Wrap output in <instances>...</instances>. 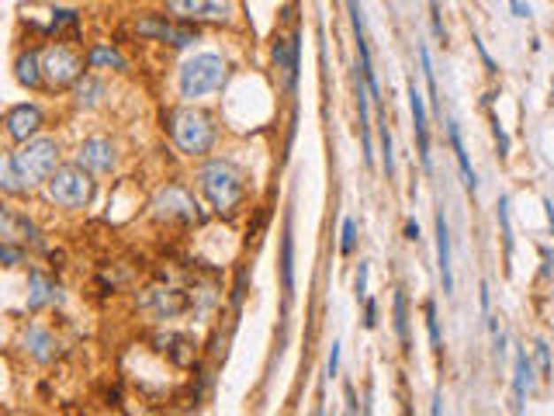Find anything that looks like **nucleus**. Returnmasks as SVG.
Returning a JSON list of instances; mask_svg holds the SVG:
<instances>
[{
    "label": "nucleus",
    "mask_w": 554,
    "mask_h": 416,
    "mask_svg": "<svg viewBox=\"0 0 554 416\" xmlns=\"http://www.w3.org/2000/svg\"><path fill=\"white\" fill-rule=\"evenodd\" d=\"M25 347H28V354L35 358V361H52L56 358V336L49 330H42V327H32V330L25 333Z\"/></svg>",
    "instance_id": "obj_19"
},
{
    "label": "nucleus",
    "mask_w": 554,
    "mask_h": 416,
    "mask_svg": "<svg viewBox=\"0 0 554 416\" xmlns=\"http://www.w3.org/2000/svg\"><path fill=\"white\" fill-rule=\"evenodd\" d=\"M378 143H381V170L392 181L396 177V143H392V132H389V119L385 115L378 119Z\"/></svg>",
    "instance_id": "obj_20"
},
{
    "label": "nucleus",
    "mask_w": 554,
    "mask_h": 416,
    "mask_svg": "<svg viewBox=\"0 0 554 416\" xmlns=\"http://www.w3.org/2000/svg\"><path fill=\"white\" fill-rule=\"evenodd\" d=\"M510 11H513V18H519V21L530 18V4L527 0H510Z\"/></svg>",
    "instance_id": "obj_39"
},
{
    "label": "nucleus",
    "mask_w": 554,
    "mask_h": 416,
    "mask_svg": "<svg viewBox=\"0 0 554 416\" xmlns=\"http://www.w3.org/2000/svg\"><path fill=\"white\" fill-rule=\"evenodd\" d=\"M447 135H450V150H454V160H458V170H461V181H465V188L475 195L478 173H475V166H472V160H468L465 143H461V128H458V122H447Z\"/></svg>",
    "instance_id": "obj_18"
},
{
    "label": "nucleus",
    "mask_w": 554,
    "mask_h": 416,
    "mask_svg": "<svg viewBox=\"0 0 554 416\" xmlns=\"http://www.w3.org/2000/svg\"><path fill=\"white\" fill-rule=\"evenodd\" d=\"M354 295H357V302H360V298H367V260H360V267H357Z\"/></svg>",
    "instance_id": "obj_34"
},
{
    "label": "nucleus",
    "mask_w": 554,
    "mask_h": 416,
    "mask_svg": "<svg viewBox=\"0 0 554 416\" xmlns=\"http://www.w3.org/2000/svg\"><path fill=\"white\" fill-rule=\"evenodd\" d=\"M42 81L52 87H70L80 81V59L66 45H52L42 52Z\"/></svg>",
    "instance_id": "obj_8"
},
{
    "label": "nucleus",
    "mask_w": 554,
    "mask_h": 416,
    "mask_svg": "<svg viewBox=\"0 0 554 416\" xmlns=\"http://www.w3.org/2000/svg\"><path fill=\"white\" fill-rule=\"evenodd\" d=\"M45 195L49 202L59 208H83L94 198V181H90V170L83 166H56L52 177L45 181Z\"/></svg>",
    "instance_id": "obj_5"
},
{
    "label": "nucleus",
    "mask_w": 554,
    "mask_h": 416,
    "mask_svg": "<svg viewBox=\"0 0 554 416\" xmlns=\"http://www.w3.org/2000/svg\"><path fill=\"white\" fill-rule=\"evenodd\" d=\"M472 42H475L478 56H481V63H485V70H489V73H499V66H496V59H492V56H489V49H485V45H481V39H472Z\"/></svg>",
    "instance_id": "obj_38"
},
{
    "label": "nucleus",
    "mask_w": 554,
    "mask_h": 416,
    "mask_svg": "<svg viewBox=\"0 0 554 416\" xmlns=\"http://www.w3.org/2000/svg\"><path fill=\"white\" fill-rule=\"evenodd\" d=\"M170 135H173V143H177L181 153L201 157L215 143V122L204 112H198V108H181L170 119Z\"/></svg>",
    "instance_id": "obj_4"
},
{
    "label": "nucleus",
    "mask_w": 554,
    "mask_h": 416,
    "mask_svg": "<svg viewBox=\"0 0 554 416\" xmlns=\"http://www.w3.org/2000/svg\"><path fill=\"white\" fill-rule=\"evenodd\" d=\"M409 112H412V125H416V143H419L423 173H434V160H430V125H427V97L419 94L416 81H409Z\"/></svg>",
    "instance_id": "obj_10"
},
{
    "label": "nucleus",
    "mask_w": 554,
    "mask_h": 416,
    "mask_svg": "<svg viewBox=\"0 0 554 416\" xmlns=\"http://www.w3.org/2000/svg\"><path fill=\"white\" fill-rule=\"evenodd\" d=\"M357 250V222L354 219H343V233H340V253L350 257Z\"/></svg>",
    "instance_id": "obj_31"
},
{
    "label": "nucleus",
    "mask_w": 554,
    "mask_h": 416,
    "mask_svg": "<svg viewBox=\"0 0 554 416\" xmlns=\"http://www.w3.org/2000/svg\"><path fill=\"white\" fill-rule=\"evenodd\" d=\"M492 135H496L499 157L506 160V157H510V135H506V128H503V122H499V115H496V112H492Z\"/></svg>",
    "instance_id": "obj_32"
},
{
    "label": "nucleus",
    "mask_w": 554,
    "mask_h": 416,
    "mask_svg": "<svg viewBox=\"0 0 554 416\" xmlns=\"http://www.w3.org/2000/svg\"><path fill=\"white\" fill-rule=\"evenodd\" d=\"M101 97H104V83L101 81H94V77L77 81V104L80 108H94V104H101Z\"/></svg>",
    "instance_id": "obj_26"
},
{
    "label": "nucleus",
    "mask_w": 554,
    "mask_h": 416,
    "mask_svg": "<svg viewBox=\"0 0 554 416\" xmlns=\"http://www.w3.org/2000/svg\"><path fill=\"white\" fill-rule=\"evenodd\" d=\"M201 195L208 198V205L215 212H233L246 198V181L229 160H212L201 166L198 173Z\"/></svg>",
    "instance_id": "obj_1"
},
{
    "label": "nucleus",
    "mask_w": 554,
    "mask_h": 416,
    "mask_svg": "<svg viewBox=\"0 0 554 416\" xmlns=\"http://www.w3.org/2000/svg\"><path fill=\"white\" fill-rule=\"evenodd\" d=\"M21 260V250H18V243L11 247V243H4L0 240V264H18Z\"/></svg>",
    "instance_id": "obj_37"
},
{
    "label": "nucleus",
    "mask_w": 554,
    "mask_h": 416,
    "mask_svg": "<svg viewBox=\"0 0 554 416\" xmlns=\"http://www.w3.org/2000/svg\"><path fill=\"white\" fill-rule=\"evenodd\" d=\"M0 240L4 243H35L39 240V229H35V222H28L25 215H18L14 208L0 205Z\"/></svg>",
    "instance_id": "obj_12"
},
{
    "label": "nucleus",
    "mask_w": 554,
    "mask_h": 416,
    "mask_svg": "<svg viewBox=\"0 0 554 416\" xmlns=\"http://www.w3.org/2000/svg\"><path fill=\"white\" fill-rule=\"evenodd\" d=\"M11 160H14L18 177L25 181V188H35V184H45L52 170L59 166V143L49 135H32L21 143V150Z\"/></svg>",
    "instance_id": "obj_3"
},
{
    "label": "nucleus",
    "mask_w": 554,
    "mask_h": 416,
    "mask_svg": "<svg viewBox=\"0 0 554 416\" xmlns=\"http://www.w3.org/2000/svg\"><path fill=\"white\" fill-rule=\"evenodd\" d=\"M0 191H7V195H25V191H28L25 181H21L18 170H14V160L4 157V153H0Z\"/></svg>",
    "instance_id": "obj_25"
},
{
    "label": "nucleus",
    "mask_w": 554,
    "mask_h": 416,
    "mask_svg": "<svg viewBox=\"0 0 554 416\" xmlns=\"http://www.w3.org/2000/svg\"><path fill=\"white\" fill-rule=\"evenodd\" d=\"M544 212H548V226H551V233H554V202L551 198H544Z\"/></svg>",
    "instance_id": "obj_41"
},
{
    "label": "nucleus",
    "mask_w": 554,
    "mask_h": 416,
    "mask_svg": "<svg viewBox=\"0 0 554 416\" xmlns=\"http://www.w3.org/2000/svg\"><path fill=\"white\" fill-rule=\"evenodd\" d=\"M229 77V66L222 56L215 52H198L191 56L184 66H181V97L184 101H198V97H208L215 90H222V83Z\"/></svg>",
    "instance_id": "obj_2"
},
{
    "label": "nucleus",
    "mask_w": 554,
    "mask_h": 416,
    "mask_svg": "<svg viewBox=\"0 0 554 416\" xmlns=\"http://www.w3.org/2000/svg\"><path fill=\"white\" fill-rule=\"evenodd\" d=\"M374 327H378V302L364 298V330H374Z\"/></svg>",
    "instance_id": "obj_35"
},
{
    "label": "nucleus",
    "mask_w": 554,
    "mask_h": 416,
    "mask_svg": "<svg viewBox=\"0 0 554 416\" xmlns=\"http://www.w3.org/2000/svg\"><path fill=\"white\" fill-rule=\"evenodd\" d=\"M326 374L329 378L340 374V340H333V351H329V361H326Z\"/></svg>",
    "instance_id": "obj_36"
},
{
    "label": "nucleus",
    "mask_w": 554,
    "mask_h": 416,
    "mask_svg": "<svg viewBox=\"0 0 554 416\" xmlns=\"http://www.w3.org/2000/svg\"><path fill=\"white\" fill-rule=\"evenodd\" d=\"M77 164L83 166V170H90V173H112L115 164H119L112 139H104V135H90V139L80 146Z\"/></svg>",
    "instance_id": "obj_11"
},
{
    "label": "nucleus",
    "mask_w": 554,
    "mask_h": 416,
    "mask_svg": "<svg viewBox=\"0 0 554 416\" xmlns=\"http://www.w3.org/2000/svg\"><path fill=\"white\" fill-rule=\"evenodd\" d=\"M18 81L25 87H39L42 83V56L39 52H25L18 56Z\"/></svg>",
    "instance_id": "obj_22"
},
{
    "label": "nucleus",
    "mask_w": 554,
    "mask_h": 416,
    "mask_svg": "<svg viewBox=\"0 0 554 416\" xmlns=\"http://www.w3.org/2000/svg\"><path fill=\"white\" fill-rule=\"evenodd\" d=\"M4 125H7V132H11V135H14L18 143H25V139L39 135L42 112L35 108V104H18V108H11V112H7Z\"/></svg>",
    "instance_id": "obj_15"
},
{
    "label": "nucleus",
    "mask_w": 554,
    "mask_h": 416,
    "mask_svg": "<svg viewBox=\"0 0 554 416\" xmlns=\"http://www.w3.org/2000/svg\"><path fill=\"white\" fill-rule=\"evenodd\" d=\"M419 63H423V77H427V87H430V101H434V108H440V90H436V73H434V59H430V49L427 45H419Z\"/></svg>",
    "instance_id": "obj_29"
},
{
    "label": "nucleus",
    "mask_w": 554,
    "mask_h": 416,
    "mask_svg": "<svg viewBox=\"0 0 554 416\" xmlns=\"http://www.w3.org/2000/svg\"><path fill=\"white\" fill-rule=\"evenodd\" d=\"M90 66H112V70H125L128 63H125V56H121L119 49H112V45H94V49H90Z\"/></svg>",
    "instance_id": "obj_27"
},
{
    "label": "nucleus",
    "mask_w": 554,
    "mask_h": 416,
    "mask_svg": "<svg viewBox=\"0 0 554 416\" xmlns=\"http://www.w3.org/2000/svg\"><path fill=\"white\" fill-rule=\"evenodd\" d=\"M281 291H284V309L295 298V236H291V215L284 219L281 233Z\"/></svg>",
    "instance_id": "obj_16"
},
{
    "label": "nucleus",
    "mask_w": 554,
    "mask_h": 416,
    "mask_svg": "<svg viewBox=\"0 0 554 416\" xmlns=\"http://www.w3.org/2000/svg\"><path fill=\"white\" fill-rule=\"evenodd\" d=\"M139 35L153 42H166V45H177V49H188L191 42H198V28L188 21V25H177V21H166V18H142L135 25Z\"/></svg>",
    "instance_id": "obj_9"
},
{
    "label": "nucleus",
    "mask_w": 554,
    "mask_h": 416,
    "mask_svg": "<svg viewBox=\"0 0 554 416\" xmlns=\"http://www.w3.org/2000/svg\"><path fill=\"white\" fill-rule=\"evenodd\" d=\"M396 333H398V343H402V351L409 354V298H405V291L396 289Z\"/></svg>",
    "instance_id": "obj_24"
},
{
    "label": "nucleus",
    "mask_w": 554,
    "mask_h": 416,
    "mask_svg": "<svg viewBox=\"0 0 554 416\" xmlns=\"http://www.w3.org/2000/svg\"><path fill=\"white\" fill-rule=\"evenodd\" d=\"M423 316H427V333H430V351L440 358V354H443V340H440V320H436L434 302H427V305H423Z\"/></svg>",
    "instance_id": "obj_28"
},
{
    "label": "nucleus",
    "mask_w": 554,
    "mask_h": 416,
    "mask_svg": "<svg viewBox=\"0 0 554 416\" xmlns=\"http://www.w3.org/2000/svg\"><path fill=\"white\" fill-rule=\"evenodd\" d=\"M499 233H503V250H506V271L513 260V222H510V195H499Z\"/></svg>",
    "instance_id": "obj_23"
},
{
    "label": "nucleus",
    "mask_w": 554,
    "mask_h": 416,
    "mask_svg": "<svg viewBox=\"0 0 554 416\" xmlns=\"http://www.w3.org/2000/svg\"><path fill=\"white\" fill-rule=\"evenodd\" d=\"M530 389H534V361H530L527 347H516L513 351V410H523Z\"/></svg>",
    "instance_id": "obj_17"
},
{
    "label": "nucleus",
    "mask_w": 554,
    "mask_h": 416,
    "mask_svg": "<svg viewBox=\"0 0 554 416\" xmlns=\"http://www.w3.org/2000/svg\"><path fill=\"white\" fill-rule=\"evenodd\" d=\"M436 267H440L443 295H454V264H450V226H447V215H443V212H436Z\"/></svg>",
    "instance_id": "obj_13"
},
{
    "label": "nucleus",
    "mask_w": 554,
    "mask_h": 416,
    "mask_svg": "<svg viewBox=\"0 0 554 416\" xmlns=\"http://www.w3.org/2000/svg\"><path fill=\"white\" fill-rule=\"evenodd\" d=\"M274 63L277 70L288 77V87L295 90L298 87V66H302V42H298V32L291 39H274Z\"/></svg>",
    "instance_id": "obj_14"
},
{
    "label": "nucleus",
    "mask_w": 554,
    "mask_h": 416,
    "mask_svg": "<svg viewBox=\"0 0 554 416\" xmlns=\"http://www.w3.org/2000/svg\"><path fill=\"white\" fill-rule=\"evenodd\" d=\"M405 233H409V240H419V222L409 219V222H405Z\"/></svg>",
    "instance_id": "obj_40"
},
{
    "label": "nucleus",
    "mask_w": 554,
    "mask_h": 416,
    "mask_svg": "<svg viewBox=\"0 0 554 416\" xmlns=\"http://www.w3.org/2000/svg\"><path fill=\"white\" fill-rule=\"evenodd\" d=\"M427 4H430V25H434V35L447 42V28H443V18H440V0H427Z\"/></svg>",
    "instance_id": "obj_33"
},
{
    "label": "nucleus",
    "mask_w": 554,
    "mask_h": 416,
    "mask_svg": "<svg viewBox=\"0 0 554 416\" xmlns=\"http://www.w3.org/2000/svg\"><path fill=\"white\" fill-rule=\"evenodd\" d=\"M56 298H59V291H56L52 281H45L42 274H32V278H28V305H32V309H42V305H49V302H56Z\"/></svg>",
    "instance_id": "obj_21"
},
{
    "label": "nucleus",
    "mask_w": 554,
    "mask_h": 416,
    "mask_svg": "<svg viewBox=\"0 0 554 416\" xmlns=\"http://www.w3.org/2000/svg\"><path fill=\"white\" fill-rule=\"evenodd\" d=\"M153 215L166 219V222H198L201 219L198 202L184 188H177V184L163 188L157 198H153Z\"/></svg>",
    "instance_id": "obj_7"
},
{
    "label": "nucleus",
    "mask_w": 554,
    "mask_h": 416,
    "mask_svg": "<svg viewBox=\"0 0 554 416\" xmlns=\"http://www.w3.org/2000/svg\"><path fill=\"white\" fill-rule=\"evenodd\" d=\"M534 351H537V365H541V378H544V381H551V378H554L551 347H548L544 340H537V343H534Z\"/></svg>",
    "instance_id": "obj_30"
},
{
    "label": "nucleus",
    "mask_w": 554,
    "mask_h": 416,
    "mask_svg": "<svg viewBox=\"0 0 554 416\" xmlns=\"http://www.w3.org/2000/svg\"><path fill=\"white\" fill-rule=\"evenodd\" d=\"M166 7L191 25H229L236 18L233 0H166Z\"/></svg>",
    "instance_id": "obj_6"
}]
</instances>
